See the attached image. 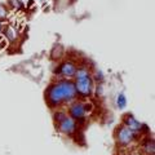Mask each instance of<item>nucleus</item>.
Listing matches in <instances>:
<instances>
[{
  "label": "nucleus",
  "instance_id": "obj_1",
  "mask_svg": "<svg viewBox=\"0 0 155 155\" xmlns=\"http://www.w3.org/2000/svg\"><path fill=\"white\" fill-rule=\"evenodd\" d=\"M76 89L74 81L70 79L56 80L45 91V101L51 107H60L76 100Z\"/></svg>",
  "mask_w": 155,
  "mask_h": 155
},
{
  "label": "nucleus",
  "instance_id": "obj_2",
  "mask_svg": "<svg viewBox=\"0 0 155 155\" xmlns=\"http://www.w3.org/2000/svg\"><path fill=\"white\" fill-rule=\"evenodd\" d=\"M69 115L76 123H83L87 120L89 114L93 111V105L88 101H80V100H74L69 105Z\"/></svg>",
  "mask_w": 155,
  "mask_h": 155
},
{
  "label": "nucleus",
  "instance_id": "obj_3",
  "mask_svg": "<svg viewBox=\"0 0 155 155\" xmlns=\"http://www.w3.org/2000/svg\"><path fill=\"white\" fill-rule=\"evenodd\" d=\"M57 129L65 136H72L78 130V123L66 111H57L54 114Z\"/></svg>",
  "mask_w": 155,
  "mask_h": 155
},
{
  "label": "nucleus",
  "instance_id": "obj_4",
  "mask_svg": "<svg viewBox=\"0 0 155 155\" xmlns=\"http://www.w3.org/2000/svg\"><path fill=\"white\" fill-rule=\"evenodd\" d=\"M140 138V134L134 133L133 130H130L129 128H127L125 125H120V127L116 128L115 132V140L116 143L119 145L120 147H129L137 141Z\"/></svg>",
  "mask_w": 155,
  "mask_h": 155
},
{
  "label": "nucleus",
  "instance_id": "obj_5",
  "mask_svg": "<svg viewBox=\"0 0 155 155\" xmlns=\"http://www.w3.org/2000/svg\"><path fill=\"white\" fill-rule=\"evenodd\" d=\"M74 84H75L76 94L83 97V98H88L93 93V89H94L93 76H88V78H84V79H78L74 81Z\"/></svg>",
  "mask_w": 155,
  "mask_h": 155
},
{
  "label": "nucleus",
  "instance_id": "obj_6",
  "mask_svg": "<svg viewBox=\"0 0 155 155\" xmlns=\"http://www.w3.org/2000/svg\"><path fill=\"white\" fill-rule=\"evenodd\" d=\"M123 125H125L127 128H129L130 130H133L134 133H137L140 136H141L142 133H146V134L150 133L147 125L141 123L140 120H137L133 115H130V114L124 115V118H123Z\"/></svg>",
  "mask_w": 155,
  "mask_h": 155
},
{
  "label": "nucleus",
  "instance_id": "obj_7",
  "mask_svg": "<svg viewBox=\"0 0 155 155\" xmlns=\"http://www.w3.org/2000/svg\"><path fill=\"white\" fill-rule=\"evenodd\" d=\"M76 69H78V65L74 61L66 60V61L61 62V64L58 65V69H57L56 72H57L58 76H62L64 79H70V78H74Z\"/></svg>",
  "mask_w": 155,
  "mask_h": 155
},
{
  "label": "nucleus",
  "instance_id": "obj_8",
  "mask_svg": "<svg viewBox=\"0 0 155 155\" xmlns=\"http://www.w3.org/2000/svg\"><path fill=\"white\" fill-rule=\"evenodd\" d=\"M141 150L145 155H154L155 154V141L153 137L146 134L141 141Z\"/></svg>",
  "mask_w": 155,
  "mask_h": 155
},
{
  "label": "nucleus",
  "instance_id": "obj_9",
  "mask_svg": "<svg viewBox=\"0 0 155 155\" xmlns=\"http://www.w3.org/2000/svg\"><path fill=\"white\" fill-rule=\"evenodd\" d=\"M4 35H5V40H8L9 43H16L19 38V34L17 31L16 27H13L12 25H8L4 27Z\"/></svg>",
  "mask_w": 155,
  "mask_h": 155
},
{
  "label": "nucleus",
  "instance_id": "obj_10",
  "mask_svg": "<svg viewBox=\"0 0 155 155\" xmlns=\"http://www.w3.org/2000/svg\"><path fill=\"white\" fill-rule=\"evenodd\" d=\"M127 104H128V100L124 93H119L116 96V106H118L119 109H125L127 107Z\"/></svg>",
  "mask_w": 155,
  "mask_h": 155
},
{
  "label": "nucleus",
  "instance_id": "obj_11",
  "mask_svg": "<svg viewBox=\"0 0 155 155\" xmlns=\"http://www.w3.org/2000/svg\"><path fill=\"white\" fill-rule=\"evenodd\" d=\"M62 54H64V48L61 45H54V48L52 49V53H51V57L53 60H58V58H61Z\"/></svg>",
  "mask_w": 155,
  "mask_h": 155
},
{
  "label": "nucleus",
  "instance_id": "obj_12",
  "mask_svg": "<svg viewBox=\"0 0 155 155\" xmlns=\"http://www.w3.org/2000/svg\"><path fill=\"white\" fill-rule=\"evenodd\" d=\"M8 16H9L8 8L4 5V4L0 3V21H4V19H7Z\"/></svg>",
  "mask_w": 155,
  "mask_h": 155
},
{
  "label": "nucleus",
  "instance_id": "obj_13",
  "mask_svg": "<svg viewBox=\"0 0 155 155\" xmlns=\"http://www.w3.org/2000/svg\"><path fill=\"white\" fill-rule=\"evenodd\" d=\"M8 4L11 5L12 9H16V11L23 8V4L21 3V0H8Z\"/></svg>",
  "mask_w": 155,
  "mask_h": 155
},
{
  "label": "nucleus",
  "instance_id": "obj_14",
  "mask_svg": "<svg viewBox=\"0 0 155 155\" xmlns=\"http://www.w3.org/2000/svg\"><path fill=\"white\" fill-rule=\"evenodd\" d=\"M4 27H5V26H4V23H3V21H0V32H2V31L4 30Z\"/></svg>",
  "mask_w": 155,
  "mask_h": 155
},
{
  "label": "nucleus",
  "instance_id": "obj_15",
  "mask_svg": "<svg viewBox=\"0 0 155 155\" xmlns=\"http://www.w3.org/2000/svg\"><path fill=\"white\" fill-rule=\"evenodd\" d=\"M28 2H30V0H21V3L23 4V8H25V4H27Z\"/></svg>",
  "mask_w": 155,
  "mask_h": 155
}]
</instances>
